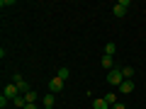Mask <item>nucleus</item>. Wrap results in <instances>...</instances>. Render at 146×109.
<instances>
[{"label":"nucleus","instance_id":"f3484780","mask_svg":"<svg viewBox=\"0 0 146 109\" xmlns=\"http://www.w3.org/2000/svg\"><path fill=\"white\" fill-rule=\"evenodd\" d=\"M25 109H39V107H36V104H27Z\"/></svg>","mask_w":146,"mask_h":109},{"label":"nucleus","instance_id":"0eeeda50","mask_svg":"<svg viewBox=\"0 0 146 109\" xmlns=\"http://www.w3.org/2000/svg\"><path fill=\"white\" fill-rule=\"evenodd\" d=\"M54 104H56V97H54V92L44 95V109H54Z\"/></svg>","mask_w":146,"mask_h":109},{"label":"nucleus","instance_id":"423d86ee","mask_svg":"<svg viewBox=\"0 0 146 109\" xmlns=\"http://www.w3.org/2000/svg\"><path fill=\"white\" fill-rule=\"evenodd\" d=\"M119 90H122V95H129V92H134V80H124V83L119 85Z\"/></svg>","mask_w":146,"mask_h":109},{"label":"nucleus","instance_id":"f8f14e48","mask_svg":"<svg viewBox=\"0 0 146 109\" xmlns=\"http://www.w3.org/2000/svg\"><path fill=\"white\" fill-rule=\"evenodd\" d=\"M115 51H117V44L110 41V44H105V53L102 56H115Z\"/></svg>","mask_w":146,"mask_h":109},{"label":"nucleus","instance_id":"f257e3e1","mask_svg":"<svg viewBox=\"0 0 146 109\" xmlns=\"http://www.w3.org/2000/svg\"><path fill=\"white\" fill-rule=\"evenodd\" d=\"M107 83H110V85H117V87H119V85L124 83L122 68H115V70H110V73H107Z\"/></svg>","mask_w":146,"mask_h":109},{"label":"nucleus","instance_id":"1a4fd4ad","mask_svg":"<svg viewBox=\"0 0 146 109\" xmlns=\"http://www.w3.org/2000/svg\"><path fill=\"white\" fill-rule=\"evenodd\" d=\"M93 109H112V107L105 102V97H100V99H95V102H93Z\"/></svg>","mask_w":146,"mask_h":109},{"label":"nucleus","instance_id":"9d476101","mask_svg":"<svg viewBox=\"0 0 146 109\" xmlns=\"http://www.w3.org/2000/svg\"><path fill=\"white\" fill-rule=\"evenodd\" d=\"M68 75H71V70H68L66 66H61V68H58V73H56V78H61L63 83H66V80H68Z\"/></svg>","mask_w":146,"mask_h":109},{"label":"nucleus","instance_id":"2eb2a0df","mask_svg":"<svg viewBox=\"0 0 146 109\" xmlns=\"http://www.w3.org/2000/svg\"><path fill=\"white\" fill-rule=\"evenodd\" d=\"M7 104H10V99H7V97H5V95H0V107L5 109V107H7Z\"/></svg>","mask_w":146,"mask_h":109},{"label":"nucleus","instance_id":"ddd939ff","mask_svg":"<svg viewBox=\"0 0 146 109\" xmlns=\"http://www.w3.org/2000/svg\"><path fill=\"white\" fill-rule=\"evenodd\" d=\"M25 99H27V104H34L36 102V90H29V92L25 95Z\"/></svg>","mask_w":146,"mask_h":109},{"label":"nucleus","instance_id":"20e7f679","mask_svg":"<svg viewBox=\"0 0 146 109\" xmlns=\"http://www.w3.org/2000/svg\"><path fill=\"white\" fill-rule=\"evenodd\" d=\"M3 95L12 102L15 97H20V90H17V85H5V92H3Z\"/></svg>","mask_w":146,"mask_h":109},{"label":"nucleus","instance_id":"7ed1b4c3","mask_svg":"<svg viewBox=\"0 0 146 109\" xmlns=\"http://www.w3.org/2000/svg\"><path fill=\"white\" fill-rule=\"evenodd\" d=\"M129 0H119V3H117L115 7H112V12H115V17H124L127 15V10H129Z\"/></svg>","mask_w":146,"mask_h":109},{"label":"nucleus","instance_id":"f03ea898","mask_svg":"<svg viewBox=\"0 0 146 109\" xmlns=\"http://www.w3.org/2000/svg\"><path fill=\"white\" fill-rule=\"evenodd\" d=\"M12 80H15V85H17V90H20V95H27V92L32 90V87H29V83L22 78L20 73H15V75H12Z\"/></svg>","mask_w":146,"mask_h":109},{"label":"nucleus","instance_id":"6e6552de","mask_svg":"<svg viewBox=\"0 0 146 109\" xmlns=\"http://www.w3.org/2000/svg\"><path fill=\"white\" fill-rule=\"evenodd\" d=\"M102 68H107V70H115V58H112V56H102Z\"/></svg>","mask_w":146,"mask_h":109},{"label":"nucleus","instance_id":"4468645a","mask_svg":"<svg viewBox=\"0 0 146 109\" xmlns=\"http://www.w3.org/2000/svg\"><path fill=\"white\" fill-rule=\"evenodd\" d=\"M105 102H107V104H117L119 99H117V95H115V92H107V95H105Z\"/></svg>","mask_w":146,"mask_h":109},{"label":"nucleus","instance_id":"39448f33","mask_svg":"<svg viewBox=\"0 0 146 109\" xmlns=\"http://www.w3.org/2000/svg\"><path fill=\"white\" fill-rule=\"evenodd\" d=\"M49 90H51L54 95H56V92H61V90H63V80H61V78H54L51 83H49Z\"/></svg>","mask_w":146,"mask_h":109},{"label":"nucleus","instance_id":"dca6fc26","mask_svg":"<svg viewBox=\"0 0 146 109\" xmlns=\"http://www.w3.org/2000/svg\"><path fill=\"white\" fill-rule=\"evenodd\" d=\"M112 109H127V104H122V102H117V104H112Z\"/></svg>","mask_w":146,"mask_h":109},{"label":"nucleus","instance_id":"9b49d317","mask_svg":"<svg viewBox=\"0 0 146 109\" xmlns=\"http://www.w3.org/2000/svg\"><path fill=\"white\" fill-rule=\"evenodd\" d=\"M122 75H124V80H131L134 78V68L131 66H122Z\"/></svg>","mask_w":146,"mask_h":109}]
</instances>
